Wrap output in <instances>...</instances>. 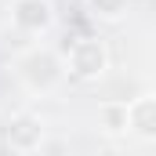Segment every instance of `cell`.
Returning <instances> with one entry per match:
<instances>
[{"label": "cell", "instance_id": "1", "mask_svg": "<svg viewBox=\"0 0 156 156\" xmlns=\"http://www.w3.org/2000/svg\"><path fill=\"white\" fill-rule=\"evenodd\" d=\"M15 69H18V80L33 94H51L66 80V58H58L51 47H29L18 55Z\"/></svg>", "mask_w": 156, "mask_h": 156}, {"label": "cell", "instance_id": "2", "mask_svg": "<svg viewBox=\"0 0 156 156\" xmlns=\"http://www.w3.org/2000/svg\"><path fill=\"white\" fill-rule=\"evenodd\" d=\"M105 69H109V47H105V40H98V37H80V40L69 44L66 73H69L73 80L91 83V80L105 76Z\"/></svg>", "mask_w": 156, "mask_h": 156}, {"label": "cell", "instance_id": "3", "mask_svg": "<svg viewBox=\"0 0 156 156\" xmlns=\"http://www.w3.org/2000/svg\"><path fill=\"white\" fill-rule=\"evenodd\" d=\"M4 142H7L11 153L33 156L47 142V127H44V120L37 113H15V116L7 120V127H4Z\"/></svg>", "mask_w": 156, "mask_h": 156}, {"label": "cell", "instance_id": "4", "mask_svg": "<svg viewBox=\"0 0 156 156\" xmlns=\"http://www.w3.org/2000/svg\"><path fill=\"white\" fill-rule=\"evenodd\" d=\"M11 26L26 37H44L51 33L58 11H55V0H11Z\"/></svg>", "mask_w": 156, "mask_h": 156}, {"label": "cell", "instance_id": "5", "mask_svg": "<svg viewBox=\"0 0 156 156\" xmlns=\"http://www.w3.org/2000/svg\"><path fill=\"white\" fill-rule=\"evenodd\" d=\"M131 134L142 142H156V94H142L131 102Z\"/></svg>", "mask_w": 156, "mask_h": 156}, {"label": "cell", "instance_id": "6", "mask_svg": "<svg viewBox=\"0 0 156 156\" xmlns=\"http://www.w3.org/2000/svg\"><path fill=\"white\" fill-rule=\"evenodd\" d=\"M98 127L105 134H131V102H102Z\"/></svg>", "mask_w": 156, "mask_h": 156}, {"label": "cell", "instance_id": "7", "mask_svg": "<svg viewBox=\"0 0 156 156\" xmlns=\"http://www.w3.org/2000/svg\"><path fill=\"white\" fill-rule=\"evenodd\" d=\"M83 7L98 22H120L127 15V0H83Z\"/></svg>", "mask_w": 156, "mask_h": 156}]
</instances>
